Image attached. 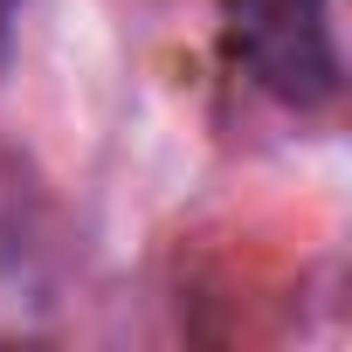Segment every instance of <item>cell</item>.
<instances>
[{
    "instance_id": "obj_1",
    "label": "cell",
    "mask_w": 352,
    "mask_h": 352,
    "mask_svg": "<svg viewBox=\"0 0 352 352\" xmlns=\"http://www.w3.org/2000/svg\"><path fill=\"white\" fill-rule=\"evenodd\" d=\"M228 35L256 90L290 111H324L345 90L331 0H228Z\"/></svg>"
}]
</instances>
